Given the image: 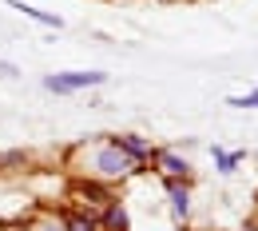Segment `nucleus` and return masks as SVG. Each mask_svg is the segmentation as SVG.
<instances>
[{"label": "nucleus", "mask_w": 258, "mask_h": 231, "mask_svg": "<svg viewBox=\"0 0 258 231\" xmlns=\"http://www.w3.org/2000/svg\"><path fill=\"white\" fill-rule=\"evenodd\" d=\"M28 231H64V215H52V211H44L40 219H28Z\"/></svg>", "instance_id": "nucleus-11"}, {"label": "nucleus", "mask_w": 258, "mask_h": 231, "mask_svg": "<svg viewBox=\"0 0 258 231\" xmlns=\"http://www.w3.org/2000/svg\"><path fill=\"white\" fill-rule=\"evenodd\" d=\"M242 160H246V152H223V148H215V164H219V171H223V175H230V171L242 164Z\"/></svg>", "instance_id": "nucleus-10"}, {"label": "nucleus", "mask_w": 258, "mask_h": 231, "mask_svg": "<svg viewBox=\"0 0 258 231\" xmlns=\"http://www.w3.org/2000/svg\"><path fill=\"white\" fill-rule=\"evenodd\" d=\"M123 152H127L131 160H139V164H147L151 156H155V148H151V140H143V135H111Z\"/></svg>", "instance_id": "nucleus-7"}, {"label": "nucleus", "mask_w": 258, "mask_h": 231, "mask_svg": "<svg viewBox=\"0 0 258 231\" xmlns=\"http://www.w3.org/2000/svg\"><path fill=\"white\" fill-rule=\"evenodd\" d=\"M64 231H103V227L92 211H72V215H64Z\"/></svg>", "instance_id": "nucleus-8"}, {"label": "nucleus", "mask_w": 258, "mask_h": 231, "mask_svg": "<svg viewBox=\"0 0 258 231\" xmlns=\"http://www.w3.org/2000/svg\"><path fill=\"white\" fill-rule=\"evenodd\" d=\"M167 196H171L175 219H187L191 215V179H167Z\"/></svg>", "instance_id": "nucleus-5"}, {"label": "nucleus", "mask_w": 258, "mask_h": 231, "mask_svg": "<svg viewBox=\"0 0 258 231\" xmlns=\"http://www.w3.org/2000/svg\"><path fill=\"white\" fill-rule=\"evenodd\" d=\"M143 164L139 160H131L127 152L107 135V140H99L96 148H92V156H88V175L99 179V183H111V179H131V175H139Z\"/></svg>", "instance_id": "nucleus-1"}, {"label": "nucleus", "mask_w": 258, "mask_h": 231, "mask_svg": "<svg viewBox=\"0 0 258 231\" xmlns=\"http://www.w3.org/2000/svg\"><path fill=\"white\" fill-rule=\"evenodd\" d=\"M4 231H28V223H12V227H4Z\"/></svg>", "instance_id": "nucleus-14"}, {"label": "nucleus", "mask_w": 258, "mask_h": 231, "mask_svg": "<svg viewBox=\"0 0 258 231\" xmlns=\"http://www.w3.org/2000/svg\"><path fill=\"white\" fill-rule=\"evenodd\" d=\"M16 12H24V16H32V20H40V24H48V28H64V20L60 16H52V12H40V8H28L24 0H8Z\"/></svg>", "instance_id": "nucleus-9"}, {"label": "nucleus", "mask_w": 258, "mask_h": 231, "mask_svg": "<svg viewBox=\"0 0 258 231\" xmlns=\"http://www.w3.org/2000/svg\"><path fill=\"white\" fill-rule=\"evenodd\" d=\"M96 219H99V227H103V231H127V227H131V219H127V207H123L119 199H111V203H107V207L99 211Z\"/></svg>", "instance_id": "nucleus-6"}, {"label": "nucleus", "mask_w": 258, "mask_h": 231, "mask_svg": "<svg viewBox=\"0 0 258 231\" xmlns=\"http://www.w3.org/2000/svg\"><path fill=\"white\" fill-rule=\"evenodd\" d=\"M226 104H230V108H258V88H254V92H246V96H230Z\"/></svg>", "instance_id": "nucleus-12"}, {"label": "nucleus", "mask_w": 258, "mask_h": 231, "mask_svg": "<svg viewBox=\"0 0 258 231\" xmlns=\"http://www.w3.org/2000/svg\"><path fill=\"white\" fill-rule=\"evenodd\" d=\"M103 80H107L103 72H64V76H48V80H44V88H48V92H60V96H68V92L99 88Z\"/></svg>", "instance_id": "nucleus-2"}, {"label": "nucleus", "mask_w": 258, "mask_h": 231, "mask_svg": "<svg viewBox=\"0 0 258 231\" xmlns=\"http://www.w3.org/2000/svg\"><path fill=\"white\" fill-rule=\"evenodd\" d=\"M151 164H155V171H159L163 179H191V164L179 152H171V148H155Z\"/></svg>", "instance_id": "nucleus-4"}, {"label": "nucleus", "mask_w": 258, "mask_h": 231, "mask_svg": "<svg viewBox=\"0 0 258 231\" xmlns=\"http://www.w3.org/2000/svg\"><path fill=\"white\" fill-rule=\"evenodd\" d=\"M238 231H258V223H242V227H238Z\"/></svg>", "instance_id": "nucleus-15"}, {"label": "nucleus", "mask_w": 258, "mask_h": 231, "mask_svg": "<svg viewBox=\"0 0 258 231\" xmlns=\"http://www.w3.org/2000/svg\"><path fill=\"white\" fill-rule=\"evenodd\" d=\"M0 76H16V68L8 64V60H0Z\"/></svg>", "instance_id": "nucleus-13"}, {"label": "nucleus", "mask_w": 258, "mask_h": 231, "mask_svg": "<svg viewBox=\"0 0 258 231\" xmlns=\"http://www.w3.org/2000/svg\"><path fill=\"white\" fill-rule=\"evenodd\" d=\"M72 196H76V203H92V207H96V215L111 203V199H115V196H111V188H107V183H99V179H76V183H72Z\"/></svg>", "instance_id": "nucleus-3"}]
</instances>
